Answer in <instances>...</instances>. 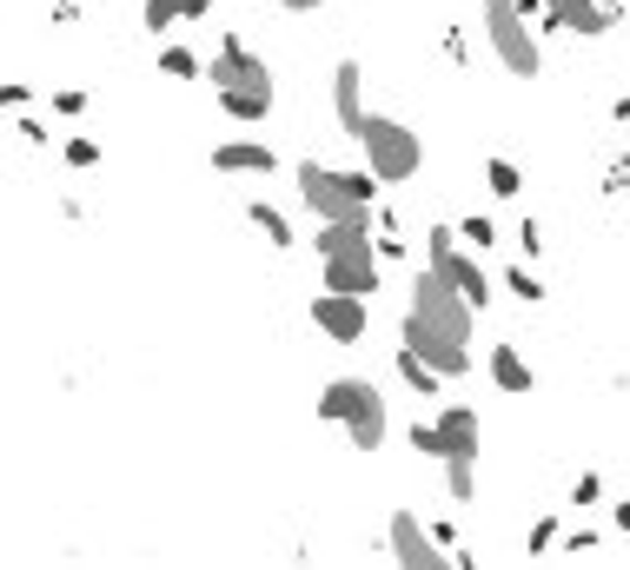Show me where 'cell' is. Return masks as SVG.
<instances>
[{
    "label": "cell",
    "instance_id": "obj_4",
    "mask_svg": "<svg viewBox=\"0 0 630 570\" xmlns=\"http://www.w3.org/2000/svg\"><path fill=\"white\" fill-rule=\"evenodd\" d=\"M359 153H365V166L385 179V186H405L419 166H425V139L405 126V120H392V113H365L359 120Z\"/></svg>",
    "mask_w": 630,
    "mask_h": 570
},
{
    "label": "cell",
    "instance_id": "obj_29",
    "mask_svg": "<svg viewBox=\"0 0 630 570\" xmlns=\"http://www.w3.org/2000/svg\"><path fill=\"white\" fill-rule=\"evenodd\" d=\"M598 498H605V478H598V471H585V478L571 485V505H578V511H591Z\"/></svg>",
    "mask_w": 630,
    "mask_h": 570
},
{
    "label": "cell",
    "instance_id": "obj_6",
    "mask_svg": "<svg viewBox=\"0 0 630 570\" xmlns=\"http://www.w3.org/2000/svg\"><path fill=\"white\" fill-rule=\"evenodd\" d=\"M206 80L219 86V93H259V100H272V66L246 46V33L233 27V33H219V53L206 60Z\"/></svg>",
    "mask_w": 630,
    "mask_h": 570
},
{
    "label": "cell",
    "instance_id": "obj_5",
    "mask_svg": "<svg viewBox=\"0 0 630 570\" xmlns=\"http://www.w3.org/2000/svg\"><path fill=\"white\" fill-rule=\"evenodd\" d=\"M485 33H492V53L512 80H538L545 53H538V27L518 13V0H485Z\"/></svg>",
    "mask_w": 630,
    "mask_h": 570
},
{
    "label": "cell",
    "instance_id": "obj_33",
    "mask_svg": "<svg viewBox=\"0 0 630 570\" xmlns=\"http://www.w3.org/2000/svg\"><path fill=\"white\" fill-rule=\"evenodd\" d=\"M445 60H458V66L472 60V53H465V27H445Z\"/></svg>",
    "mask_w": 630,
    "mask_h": 570
},
{
    "label": "cell",
    "instance_id": "obj_1",
    "mask_svg": "<svg viewBox=\"0 0 630 570\" xmlns=\"http://www.w3.org/2000/svg\"><path fill=\"white\" fill-rule=\"evenodd\" d=\"M472 325H478V305L425 259L412 272V305H405V325H399V345H412L425 365H438L445 379H465L472 372Z\"/></svg>",
    "mask_w": 630,
    "mask_h": 570
},
{
    "label": "cell",
    "instance_id": "obj_17",
    "mask_svg": "<svg viewBox=\"0 0 630 570\" xmlns=\"http://www.w3.org/2000/svg\"><path fill=\"white\" fill-rule=\"evenodd\" d=\"M246 219H252V232H266V246H279V252H292V246H299V232H292V219H286L279 206L252 199V206H246Z\"/></svg>",
    "mask_w": 630,
    "mask_h": 570
},
{
    "label": "cell",
    "instance_id": "obj_3",
    "mask_svg": "<svg viewBox=\"0 0 630 570\" xmlns=\"http://www.w3.org/2000/svg\"><path fill=\"white\" fill-rule=\"evenodd\" d=\"M385 179L372 173V166H319V159H299V199H306V213H319V219H359V213H372V193H379Z\"/></svg>",
    "mask_w": 630,
    "mask_h": 570
},
{
    "label": "cell",
    "instance_id": "obj_35",
    "mask_svg": "<svg viewBox=\"0 0 630 570\" xmlns=\"http://www.w3.org/2000/svg\"><path fill=\"white\" fill-rule=\"evenodd\" d=\"M611 525H618V531L630 538V498H618V505H611Z\"/></svg>",
    "mask_w": 630,
    "mask_h": 570
},
{
    "label": "cell",
    "instance_id": "obj_28",
    "mask_svg": "<svg viewBox=\"0 0 630 570\" xmlns=\"http://www.w3.org/2000/svg\"><path fill=\"white\" fill-rule=\"evenodd\" d=\"M458 239H472V246H498V226H492L485 213H465V226H458Z\"/></svg>",
    "mask_w": 630,
    "mask_h": 570
},
{
    "label": "cell",
    "instance_id": "obj_13",
    "mask_svg": "<svg viewBox=\"0 0 630 570\" xmlns=\"http://www.w3.org/2000/svg\"><path fill=\"white\" fill-rule=\"evenodd\" d=\"M438 438H445V458H478V412L472 405H438Z\"/></svg>",
    "mask_w": 630,
    "mask_h": 570
},
{
    "label": "cell",
    "instance_id": "obj_31",
    "mask_svg": "<svg viewBox=\"0 0 630 570\" xmlns=\"http://www.w3.org/2000/svg\"><path fill=\"white\" fill-rule=\"evenodd\" d=\"M518 252H525V259H538V252H545V232H538V219H518Z\"/></svg>",
    "mask_w": 630,
    "mask_h": 570
},
{
    "label": "cell",
    "instance_id": "obj_11",
    "mask_svg": "<svg viewBox=\"0 0 630 570\" xmlns=\"http://www.w3.org/2000/svg\"><path fill=\"white\" fill-rule=\"evenodd\" d=\"M359 86H365V73H359V60L345 53V60L332 66V120H339V133H345V139H352V133H359V120H365Z\"/></svg>",
    "mask_w": 630,
    "mask_h": 570
},
{
    "label": "cell",
    "instance_id": "obj_15",
    "mask_svg": "<svg viewBox=\"0 0 630 570\" xmlns=\"http://www.w3.org/2000/svg\"><path fill=\"white\" fill-rule=\"evenodd\" d=\"M485 372H492V385H498L505 398H525V392H531V365L518 359V345H492V352H485Z\"/></svg>",
    "mask_w": 630,
    "mask_h": 570
},
{
    "label": "cell",
    "instance_id": "obj_25",
    "mask_svg": "<svg viewBox=\"0 0 630 570\" xmlns=\"http://www.w3.org/2000/svg\"><path fill=\"white\" fill-rule=\"evenodd\" d=\"M405 445H412L419 458H445V438H438V418H432V425H412V432H405Z\"/></svg>",
    "mask_w": 630,
    "mask_h": 570
},
{
    "label": "cell",
    "instance_id": "obj_36",
    "mask_svg": "<svg viewBox=\"0 0 630 570\" xmlns=\"http://www.w3.org/2000/svg\"><path fill=\"white\" fill-rule=\"evenodd\" d=\"M279 7H286V13H319L326 0H279Z\"/></svg>",
    "mask_w": 630,
    "mask_h": 570
},
{
    "label": "cell",
    "instance_id": "obj_23",
    "mask_svg": "<svg viewBox=\"0 0 630 570\" xmlns=\"http://www.w3.org/2000/svg\"><path fill=\"white\" fill-rule=\"evenodd\" d=\"M505 292H512L518 305H545V279H538L531 266H512V272H505Z\"/></svg>",
    "mask_w": 630,
    "mask_h": 570
},
{
    "label": "cell",
    "instance_id": "obj_26",
    "mask_svg": "<svg viewBox=\"0 0 630 570\" xmlns=\"http://www.w3.org/2000/svg\"><path fill=\"white\" fill-rule=\"evenodd\" d=\"M551 551H558V518H538L525 538V558H551Z\"/></svg>",
    "mask_w": 630,
    "mask_h": 570
},
{
    "label": "cell",
    "instance_id": "obj_10",
    "mask_svg": "<svg viewBox=\"0 0 630 570\" xmlns=\"http://www.w3.org/2000/svg\"><path fill=\"white\" fill-rule=\"evenodd\" d=\"M306 319H312L332 345H359V339H365V325H372L365 299H352V292H326V286H319V299L306 305Z\"/></svg>",
    "mask_w": 630,
    "mask_h": 570
},
{
    "label": "cell",
    "instance_id": "obj_27",
    "mask_svg": "<svg viewBox=\"0 0 630 570\" xmlns=\"http://www.w3.org/2000/svg\"><path fill=\"white\" fill-rule=\"evenodd\" d=\"M60 153H66V166H73V173H86V166H100V139H66Z\"/></svg>",
    "mask_w": 630,
    "mask_h": 570
},
{
    "label": "cell",
    "instance_id": "obj_34",
    "mask_svg": "<svg viewBox=\"0 0 630 570\" xmlns=\"http://www.w3.org/2000/svg\"><path fill=\"white\" fill-rule=\"evenodd\" d=\"M0 100H7V106H13V113H20V106H27V100H33V86H20V80H7V86H0Z\"/></svg>",
    "mask_w": 630,
    "mask_h": 570
},
{
    "label": "cell",
    "instance_id": "obj_7",
    "mask_svg": "<svg viewBox=\"0 0 630 570\" xmlns=\"http://www.w3.org/2000/svg\"><path fill=\"white\" fill-rule=\"evenodd\" d=\"M319 286H326V292H352V299H379V286H385L379 239H365V246H352V252L319 259Z\"/></svg>",
    "mask_w": 630,
    "mask_h": 570
},
{
    "label": "cell",
    "instance_id": "obj_20",
    "mask_svg": "<svg viewBox=\"0 0 630 570\" xmlns=\"http://www.w3.org/2000/svg\"><path fill=\"white\" fill-rule=\"evenodd\" d=\"M438 465H445V498L465 511L478 498V458H438Z\"/></svg>",
    "mask_w": 630,
    "mask_h": 570
},
{
    "label": "cell",
    "instance_id": "obj_18",
    "mask_svg": "<svg viewBox=\"0 0 630 570\" xmlns=\"http://www.w3.org/2000/svg\"><path fill=\"white\" fill-rule=\"evenodd\" d=\"M213 0H146V33H166L173 20H206Z\"/></svg>",
    "mask_w": 630,
    "mask_h": 570
},
{
    "label": "cell",
    "instance_id": "obj_21",
    "mask_svg": "<svg viewBox=\"0 0 630 570\" xmlns=\"http://www.w3.org/2000/svg\"><path fill=\"white\" fill-rule=\"evenodd\" d=\"M485 186H492L498 199H518V193H525V173H518V159H505V153H498V159H485Z\"/></svg>",
    "mask_w": 630,
    "mask_h": 570
},
{
    "label": "cell",
    "instance_id": "obj_24",
    "mask_svg": "<svg viewBox=\"0 0 630 570\" xmlns=\"http://www.w3.org/2000/svg\"><path fill=\"white\" fill-rule=\"evenodd\" d=\"M13 139H27V146H47V139H53V126H47L40 113H27V106H20V113H13Z\"/></svg>",
    "mask_w": 630,
    "mask_h": 570
},
{
    "label": "cell",
    "instance_id": "obj_37",
    "mask_svg": "<svg viewBox=\"0 0 630 570\" xmlns=\"http://www.w3.org/2000/svg\"><path fill=\"white\" fill-rule=\"evenodd\" d=\"M611 113H618V120H630V93H624V100H618V106H611Z\"/></svg>",
    "mask_w": 630,
    "mask_h": 570
},
{
    "label": "cell",
    "instance_id": "obj_16",
    "mask_svg": "<svg viewBox=\"0 0 630 570\" xmlns=\"http://www.w3.org/2000/svg\"><path fill=\"white\" fill-rule=\"evenodd\" d=\"M624 20V0H571V40H605Z\"/></svg>",
    "mask_w": 630,
    "mask_h": 570
},
{
    "label": "cell",
    "instance_id": "obj_22",
    "mask_svg": "<svg viewBox=\"0 0 630 570\" xmlns=\"http://www.w3.org/2000/svg\"><path fill=\"white\" fill-rule=\"evenodd\" d=\"M159 73H166V80H199L206 66H199L193 46H159Z\"/></svg>",
    "mask_w": 630,
    "mask_h": 570
},
{
    "label": "cell",
    "instance_id": "obj_8",
    "mask_svg": "<svg viewBox=\"0 0 630 570\" xmlns=\"http://www.w3.org/2000/svg\"><path fill=\"white\" fill-rule=\"evenodd\" d=\"M425 259H432V266H438V272L472 299V305H478V312L492 305V272H485L478 259H465V252H458V226H432V232H425Z\"/></svg>",
    "mask_w": 630,
    "mask_h": 570
},
{
    "label": "cell",
    "instance_id": "obj_30",
    "mask_svg": "<svg viewBox=\"0 0 630 570\" xmlns=\"http://www.w3.org/2000/svg\"><path fill=\"white\" fill-rule=\"evenodd\" d=\"M53 113H60V120L86 113V86H60V93H53Z\"/></svg>",
    "mask_w": 630,
    "mask_h": 570
},
{
    "label": "cell",
    "instance_id": "obj_32",
    "mask_svg": "<svg viewBox=\"0 0 630 570\" xmlns=\"http://www.w3.org/2000/svg\"><path fill=\"white\" fill-rule=\"evenodd\" d=\"M630 186V159H611V166H605V193H624Z\"/></svg>",
    "mask_w": 630,
    "mask_h": 570
},
{
    "label": "cell",
    "instance_id": "obj_9",
    "mask_svg": "<svg viewBox=\"0 0 630 570\" xmlns=\"http://www.w3.org/2000/svg\"><path fill=\"white\" fill-rule=\"evenodd\" d=\"M385 551H392V564H412V570H445L452 564V551L438 545V531H432L419 511H392V525H385Z\"/></svg>",
    "mask_w": 630,
    "mask_h": 570
},
{
    "label": "cell",
    "instance_id": "obj_14",
    "mask_svg": "<svg viewBox=\"0 0 630 570\" xmlns=\"http://www.w3.org/2000/svg\"><path fill=\"white\" fill-rule=\"evenodd\" d=\"M365 239H379V232H372V213H359V219H319L312 252L332 259V252H352V246H365Z\"/></svg>",
    "mask_w": 630,
    "mask_h": 570
},
{
    "label": "cell",
    "instance_id": "obj_12",
    "mask_svg": "<svg viewBox=\"0 0 630 570\" xmlns=\"http://www.w3.org/2000/svg\"><path fill=\"white\" fill-rule=\"evenodd\" d=\"M279 166V153L266 146V139H226V146H213V173H272Z\"/></svg>",
    "mask_w": 630,
    "mask_h": 570
},
{
    "label": "cell",
    "instance_id": "obj_2",
    "mask_svg": "<svg viewBox=\"0 0 630 570\" xmlns=\"http://www.w3.org/2000/svg\"><path fill=\"white\" fill-rule=\"evenodd\" d=\"M319 418L339 425L359 458H372V452L385 445V432H392V425H385V392H379L372 379H332V385L319 392Z\"/></svg>",
    "mask_w": 630,
    "mask_h": 570
},
{
    "label": "cell",
    "instance_id": "obj_19",
    "mask_svg": "<svg viewBox=\"0 0 630 570\" xmlns=\"http://www.w3.org/2000/svg\"><path fill=\"white\" fill-rule=\"evenodd\" d=\"M399 379H405L412 392H425V398H438V392H445V372H438V365H425L412 345H399Z\"/></svg>",
    "mask_w": 630,
    "mask_h": 570
}]
</instances>
